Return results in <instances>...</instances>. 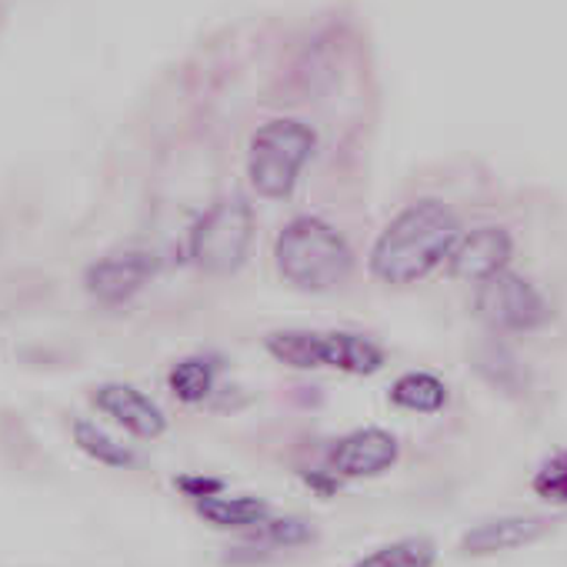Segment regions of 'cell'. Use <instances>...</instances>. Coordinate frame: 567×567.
<instances>
[{
  "label": "cell",
  "instance_id": "obj_1",
  "mask_svg": "<svg viewBox=\"0 0 567 567\" xmlns=\"http://www.w3.org/2000/svg\"><path fill=\"white\" fill-rule=\"evenodd\" d=\"M457 237L461 224L441 200L408 204L374 240L371 274L391 284V288H411V284L447 264V254Z\"/></svg>",
  "mask_w": 567,
  "mask_h": 567
},
{
  "label": "cell",
  "instance_id": "obj_2",
  "mask_svg": "<svg viewBox=\"0 0 567 567\" xmlns=\"http://www.w3.org/2000/svg\"><path fill=\"white\" fill-rule=\"evenodd\" d=\"M274 264L291 288L308 295H328L351 280L354 250L324 217L301 214L291 224H284V230L277 234Z\"/></svg>",
  "mask_w": 567,
  "mask_h": 567
},
{
  "label": "cell",
  "instance_id": "obj_3",
  "mask_svg": "<svg viewBox=\"0 0 567 567\" xmlns=\"http://www.w3.org/2000/svg\"><path fill=\"white\" fill-rule=\"evenodd\" d=\"M318 147V134L301 121H270L250 137L247 177L250 187L267 200L291 197L305 164Z\"/></svg>",
  "mask_w": 567,
  "mask_h": 567
},
{
  "label": "cell",
  "instance_id": "obj_4",
  "mask_svg": "<svg viewBox=\"0 0 567 567\" xmlns=\"http://www.w3.org/2000/svg\"><path fill=\"white\" fill-rule=\"evenodd\" d=\"M264 348L277 364L295 371L334 368L344 374H378L384 368L381 344L351 331H274Z\"/></svg>",
  "mask_w": 567,
  "mask_h": 567
},
{
  "label": "cell",
  "instance_id": "obj_5",
  "mask_svg": "<svg viewBox=\"0 0 567 567\" xmlns=\"http://www.w3.org/2000/svg\"><path fill=\"white\" fill-rule=\"evenodd\" d=\"M254 240V210L244 197L217 200L190 230L187 254L197 270L210 277H227L244 267Z\"/></svg>",
  "mask_w": 567,
  "mask_h": 567
},
{
  "label": "cell",
  "instance_id": "obj_6",
  "mask_svg": "<svg viewBox=\"0 0 567 567\" xmlns=\"http://www.w3.org/2000/svg\"><path fill=\"white\" fill-rule=\"evenodd\" d=\"M474 311L494 334H527L544 328L554 315L534 284L507 267L477 284Z\"/></svg>",
  "mask_w": 567,
  "mask_h": 567
},
{
  "label": "cell",
  "instance_id": "obj_7",
  "mask_svg": "<svg viewBox=\"0 0 567 567\" xmlns=\"http://www.w3.org/2000/svg\"><path fill=\"white\" fill-rule=\"evenodd\" d=\"M154 277H157V257L141 247H127L97 257L84 270V288L97 305L121 308L131 298H137Z\"/></svg>",
  "mask_w": 567,
  "mask_h": 567
},
{
  "label": "cell",
  "instance_id": "obj_8",
  "mask_svg": "<svg viewBox=\"0 0 567 567\" xmlns=\"http://www.w3.org/2000/svg\"><path fill=\"white\" fill-rule=\"evenodd\" d=\"M401 457V444L384 427H361L341 437L328 454V471L338 477H378L391 471Z\"/></svg>",
  "mask_w": 567,
  "mask_h": 567
},
{
  "label": "cell",
  "instance_id": "obj_9",
  "mask_svg": "<svg viewBox=\"0 0 567 567\" xmlns=\"http://www.w3.org/2000/svg\"><path fill=\"white\" fill-rule=\"evenodd\" d=\"M514 257V240L504 227L484 224L467 234H461L447 254V274L457 280H474L481 284L484 277L504 270Z\"/></svg>",
  "mask_w": 567,
  "mask_h": 567
},
{
  "label": "cell",
  "instance_id": "obj_10",
  "mask_svg": "<svg viewBox=\"0 0 567 567\" xmlns=\"http://www.w3.org/2000/svg\"><path fill=\"white\" fill-rule=\"evenodd\" d=\"M550 527H554V520L540 517V514L494 517V520H484V524L471 527L461 537V554L464 557H491V554L517 550V547H527V544L540 540Z\"/></svg>",
  "mask_w": 567,
  "mask_h": 567
},
{
  "label": "cell",
  "instance_id": "obj_11",
  "mask_svg": "<svg viewBox=\"0 0 567 567\" xmlns=\"http://www.w3.org/2000/svg\"><path fill=\"white\" fill-rule=\"evenodd\" d=\"M94 404H97V411H104L114 424H121L134 437L154 441L167 431L164 411L134 384H101L94 391Z\"/></svg>",
  "mask_w": 567,
  "mask_h": 567
},
{
  "label": "cell",
  "instance_id": "obj_12",
  "mask_svg": "<svg viewBox=\"0 0 567 567\" xmlns=\"http://www.w3.org/2000/svg\"><path fill=\"white\" fill-rule=\"evenodd\" d=\"M194 504H197V514L217 530H254L257 524H264L270 517V504L260 497H250V494H240V497L214 494V497H204Z\"/></svg>",
  "mask_w": 567,
  "mask_h": 567
},
{
  "label": "cell",
  "instance_id": "obj_13",
  "mask_svg": "<svg viewBox=\"0 0 567 567\" xmlns=\"http://www.w3.org/2000/svg\"><path fill=\"white\" fill-rule=\"evenodd\" d=\"M474 368H477V374H481L491 388H497L501 394L517 398V394L527 391V371H524V364H520V361L514 358V351L504 348L501 341H484V344L474 351Z\"/></svg>",
  "mask_w": 567,
  "mask_h": 567
},
{
  "label": "cell",
  "instance_id": "obj_14",
  "mask_svg": "<svg viewBox=\"0 0 567 567\" xmlns=\"http://www.w3.org/2000/svg\"><path fill=\"white\" fill-rule=\"evenodd\" d=\"M220 371V358L214 354H190L184 361H177L167 374V388L181 404H200L204 398H210L214 381Z\"/></svg>",
  "mask_w": 567,
  "mask_h": 567
},
{
  "label": "cell",
  "instance_id": "obj_15",
  "mask_svg": "<svg viewBox=\"0 0 567 567\" xmlns=\"http://www.w3.org/2000/svg\"><path fill=\"white\" fill-rule=\"evenodd\" d=\"M391 404L414 411V414H437L447 404V384L427 371L401 374L391 388Z\"/></svg>",
  "mask_w": 567,
  "mask_h": 567
},
{
  "label": "cell",
  "instance_id": "obj_16",
  "mask_svg": "<svg viewBox=\"0 0 567 567\" xmlns=\"http://www.w3.org/2000/svg\"><path fill=\"white\" fill-rule=\"evenodd\" d=\"M434 560H437V544L431 537H401L361 557L354 567H434Z\"/></svg>",
  "mask_w": 567,
  "mask_h": 567
},
{
  "label": "cell",
  "instance_id": "obj_17",
  "mask_svg": "<svg viewBox=\"0 0 567 567\" xmlns=\"http://www.w3.org/2000/svg\"><path fill=\"white\" fill-rule=\"evenodd\" d=\"M74 444L97 464L104 467H131L134 464V451L117 444L111 434H104L97 424L91 421H74Z\"/></svg>",
  "mask_w": 567,
  "mask_h": 567
},
{
  "label": "cell",
  "instance_id": "obj_18",
  "mask_svg": "<svg viewBox=\"0 0 567 567\" xmlns=\"http://www.w3.org/2000/svg\"><path fill=\"white\" fill-rule=\"evenodd\" d=\"M254 544H270V547H301L318 537V530L305 517H267L264 524L254 527Z\"/></svg>",
  "mask_w": 567,
  "mask_h": 567
},
{
  "label": "cell",
  "instance_id": "obj_19",
  "mask_svg": "<svg viewBox=\"0 0 567 567\" xmlns=\"http://www.w3.org/2000/svg\"><path fill=\"white\" fill-rule=\"evenodd\" d=\"M534 494L547 504H567V451L547 457L534 474Z\"/></svg>",
  "mask_w": 567,
  "mask_h": 567
},
{
  "label": "cell",
  "instance_id": "obj_20",
  "mask_svg": "<svg viewBox=\"0 0 567 567\" xmlns=\"http://www.w3.org/2000/svg\"><path fill=\"white\" fill-rule=\"evenodd\" d=\"M174 487H177L184 497H190V501H204V497L220 494V491H224V481H220V477H204V474H181V477L174 481Z\"/></svg>",
  "mask_w": 567,
  "mask_h": 567
},
{
  "label": "cell",
  "instance_id": "obj_21",
  "mask_svg": "<svg viewBox=\"0 0 567 567\" xmlns=\"http://www.w3.org/2000/svg\"><path fill=\"white\" fill-rule=\"evenodd\" d=\"M305 484H308V487H315L321 497H331V494L338 491L341 477H338V474H331V471H311V474H305Z\"/></svg>",
  "mask_w": 567,
  "mask_h": 567
}]
</instances>
